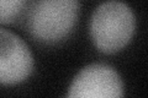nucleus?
Here are the masks:
<instances>
[{
  "label": "nucleus",
  "instance_id": "1",
  "mask_svg": "<svg viewBox=\"0 0 148 98\" xmlns=\"http://www.w3.org/2000/svg\"><path fill=\"white\" fill-rule=\"evenodd\" d=\"M136 31L132 9L120 0H108L95 9L90 21L92 43L105 54L122 50L131 42Z\"/></svg>",
  "mask_w": 148,
  "mask_h": 98
},
{
  "label": "nucleus",
  "instance_id": "2",
  "mask_svg": "<svg viewBox=\"0 0 148 98\" xmlns=\"http://www.w3.org/2000/svg\"><path fill=\"white\" fill-rule=\"evenodd\" d=\"M79 10V0H36L29 9L27 30L41 43L56 44L72 33Z\"/></svg>",
  "mask_w": 148,
  "mask_h": 98
},
{
  "label": "nucleus",
  "instance_id": "3",
  "mask_svg": "<svg viewBox=\"0 0 148 98\" xmlns=\"http://www.w3.org/2000/svg\"><path fill=\"white\" fill-rule=\"evenodd\" d=\"M125 95L120 74L112 66L101 63L90 64L75 75L68 88V97L119 98Z\"/></svg>",
  "mask_w": 148,
  "mask_h": 98
},
{
  "label": "nucleus",
  "instance_id": "4",
  "mask_svg": "<svg viewBox=\"0 0 148 98\" xmlns=\"http://www.w3.org/2000/svg\"><path fill=\"white\" fill-rule=\"evenodd\" d=\"M34 57L24 39L0 28V83H20L31 75Z\"/></svg>",
  "mask_w": 148,
  "mask_h": 98
},
{
  "label": "nucleus",
  "instance_id": "5",
  "mask_svg": "<svg viewBox=\"0 0 148 98\" xmlns=\"http://www.w3.org/2000/svg\"><path fill=\"white\" fill-rule=\"evenodd\" d=\"M30 0H0V25H9L20 17Z\"/></svg>",
  "mask_w": 148,
  "mask_h": 98
}]
</instances>
